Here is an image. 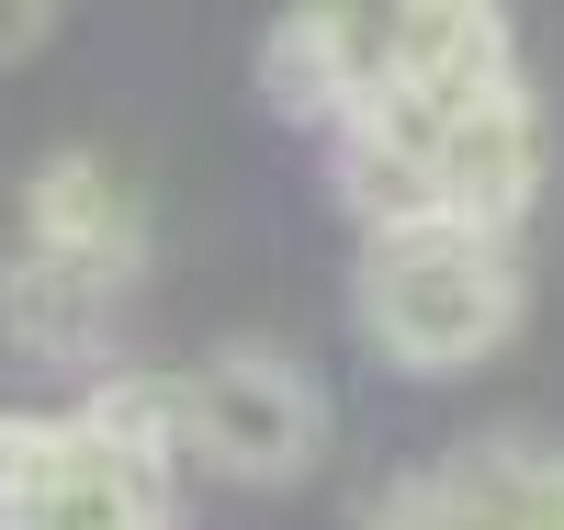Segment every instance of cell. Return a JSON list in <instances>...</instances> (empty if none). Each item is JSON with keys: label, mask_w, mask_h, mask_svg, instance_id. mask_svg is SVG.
I'll return each instance as SVG.
<instances>
[{"label": "cell", "mask_w": 564, "mask_h": 530, "mask_svg": "<svg viewBox=\"0 0 564 530\" xmlns=\"http://www.w3.org/2000/svg\"><path fill=\"white\" fill-rule=\"evenodd\" d=\"M520 260L508 237H463V226H406V237H361L350 271V316L395 372H475L508 350L520 327Z\"/></svg>", "instance_id": "cell-1"}, {"label": "cell", "mask_w": 564, "mask_h": 530, "mask_svg": "<svg viewBox=\"0 0 564 530\" xmlns=\"http://www.w3.org/2000/svg\"><path fill=\"white\" fill-rule=\"evenodd\" d=\"M181 452L238 474V486H294L327 452V396L305 361L282 350H215L204 372H181Z\"/></svg>", "instance_id": "cell-2"}, {"label": "cell", "mask_w": 564, "mask_h": 530, "mask_svg": "<svg viewBox=\"0 0 564 530\" xmlns=\"http://www.w3.org/2000/svg\"><path fill=\"white\" fill-rule=\"evenodd\" d=\"M0 530H170V474L124 463L79 418H23Z\"/></svg>", "instance_id": "cell-3"}, {"label": "cell", "mask_w": 564, "mask_h": 530, "mask_svg": "<svg viewBox=\"0 0 564 530\" xmlns=\"http://www.w3.org/2000/svg\"><path fill=\"white\" fill-rule=\"evenodd\" d=\"M430 181H441V226H463V237L520 226L531 192H542V102H531V79H508L475 113H452L441 148H430Z\"/></svg>", "instance_id": "cell-4"}, {"label": "cell", "mask_w": 564, "mask_h": 530, "mask_svg": "<svg viewBox=\"0 0 564 530\" xmlns=\"http://www.w3.org/2000/svg\"><path fill=\"white\" fill-rule=\"evenodd\" d=\"M372 90H384V12H361V0H316V12H282L260 34V102L282 125L339 136Z\"/></svg>", "instance_id": "cell-5"}, {"label": "cell", "mask_w": 564, "mask_h": 530, "mask_svg": "<svg viewBox=\"0 0 564 530\" xmlns=\"http://www.w3.org/2000/svg\"><path fill=\"white\" fill-rule=\"evenodd\" d=\"M124 327V271H90L57 249H12L0 260V350L57 361V372H102Z\"/></svg>", "instance_id": "cell-6"}, {"label": "cell", "mask_w": 564, "mask_h": 530, "mask_svg": "<svg viewBox=\"0 0 564 530\" xmlns=\"http://www.w3.org/2000/svg\"><path fill=\"white\" fill-rule=\"evenodd\" d=\"M384 79L406 90V102H430L441 125L475 113L486 90L520 79L508 12H486V0H395V12H384Z\"/></svg>", "instance_id": "cell-7"}, {"label": "cell", "mask_w": 564, "mask_h": 530, "mask_svg": "<svg viewBox=\"0 0 564 530\" xmlns=\"http://www.w3.org/2000/svg\"><path fill=\"white\" fill-rule=\"evenodd\" d=\"M135 226H148V215H135V181L102 148L34 159V181H23V249H57V260H90V271H124L135 282V260H148Z\"/></svg>", "instance_id": "cell-8"}, {"label": "cell", "mask_w": 564, "mask_h": 530, "mask_svg": "<svg viewBox=\"0 0 564 530\" xmlns=\"http://www.w3.org/2000/svg\"><path fill=\"white\" fill-rule=\"evenodd\" d=\"M441 497L463 530H564V441H531V429H475L441 463Z\"/></svg>", "instance_id": "cell-9"}, {"label": "cell", "mask_w": 564, "mask_h": 530, "mask_svg": "<svg viewBox=\"0 0 564 530\" xmlns=\"http://www.w3.org/2000/svg\"><path fill=\"white\" fill-rule=\"evenodd\" d=\"M90 441H113L124 463H148L170 474L181 463V372H102L90 383V407H79Z\"/></svg>", "instance_id": "cell-10"}, {"label": "cell", "mask_w": 564, "mask_h": 530, "mask_svg": "<svg viewBox=\"0 0 564 530\" xmlns=\"http://www.w3.org/2000/svg\"><path fill=\"white\" fill-rule=\"evenodd\" d=\"M350 530H463V519H452V497H441V474L417 463V474H384V486L361 497Z\"/></svg>", "instance_id": "cell-11"}, {"label": "cell", "mask_w": 564, "mask_h": 530, "mask_svg": "<svg viewBox=\"0 0 564 530\" xmlns=\"http://www.w3.org/2000/svg\"><path fill=\"white\" fill-rule=\"evenodd\" d=\"M45 34H57V12H45V0H0V68H23Z\"/></svg>", "instance_id": "cell-12"}, {"label": "cell", "mask_w": 564, "mask_h": 530, "mask_svg": "<svg viewBox=\"0 0 564 530\" xmlns=\"http://www.w3.org/2000/svg\"><path fill=\"white\" fill-rule=\"evenodd\" d=\"M12 452H23V418H0V497H12Z\"/></svg>", "instance_id": "cell-13"}]
</instances>
